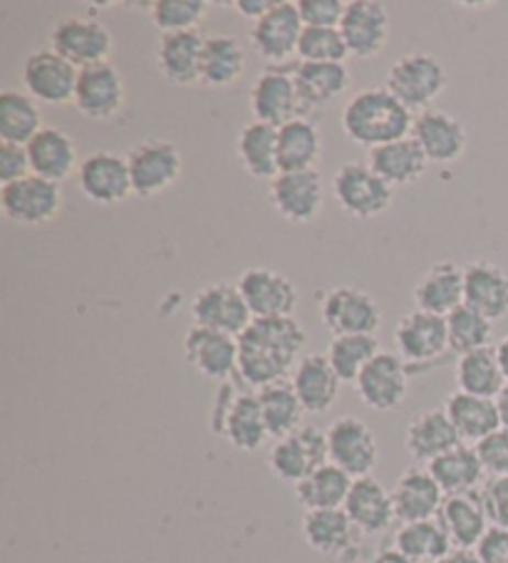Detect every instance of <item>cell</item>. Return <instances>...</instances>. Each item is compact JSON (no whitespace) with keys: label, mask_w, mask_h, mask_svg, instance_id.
<instances>
[{"label":"cell","mask_w":508,"mask_h":563,"mask_svg":"<svg viewBox=\"0 0 508 563\" xmlns=\"http://www.w3.org/2000/svg\"><path fill=\"white\" fill-rule=\"evenodd\" d=\"M308 335L296 318H256L239 335V377L249 387L286 380L296 371Z\"/></svg>","instance_id":"obj_1"},{"label":"cell","mask_w":508,"mask_h":563,"mask_svg":"<svg viewBox=\"0 0 508 563\" xmlns=\"http://www.w3.org/2000/svg\"><path fill=\"white\" fill-rule=\"evenodd\" d=\"M340 122L350 142L373 152L389 142L409 137L415 112H409L387 87H367L345 102Z\"/></svg>","instance_id":"obj_2"},{"label":"cell","mask_w":508,"mask_h":563,"mask_svg":"<svg viewBox=\"0 0 508 563\" xmlns=\"http://www.w3.org/2000/svg\"><path fill=\"white\" fill-rule=\"evenodd\" d=\"M385 87L409 112L419 114L432 110L437 97H442L446 87V70L429 53H409L389 67Z\"/></svg>","instance_id":"obj_3"},{"label":"cell","mask_w":508,"mask_h":563,"mask_svg":"<svg viewBox=\"0 0 508 563\" xmlns=\"http://www.w3.org/2000/svg\"><path fill=\"white\" fill-rule=\"evenodd\" d=\"M395 187L373 172L369 164L347 162L332 177V194L345 213L353 219L367 221L383 217L395 199Z\"/></svg>","instance_id":"obj_4"},{"label":"cell","mask_w":508,"mask_h":563,"mask_svg":"<svg viewBox=\"0 0 508 563\" xmlns=\"http://www.w3.org/2000/svg\"><path fill=\"white\" fill-rule=\"evenodd\" d=\"M0 209H3V217L18 227H45V223L57 219L63 209L60 184L47 181L37 174H27L13 184H3Z\"/></svg>","instance_id":"obj_5"},{"label":"cell","mask_w":508,"mask_h":563,"mask_svg":"<svg viewBox=\"0 0 508 563\" xmlns=\"http://www.w3.org/2000/svg\"><path fill=\"white\" fill-rule=\"evenodd\" d=\"M126 164H130L134 194H140L142 199L159 197L166 189H172L184 172L179 147L166 140H146L134 144L126 154Z\"/></svg>","instance_id":"obj_6"},{"label":"cell","mask_w":508,"mask_h":563,"mask_svg":"<svg viewBox=\"0 0 508 563\" xmlns=\"http://www.w3.org/2000/svg\"><path fill=\"white\" fill-rule=\"evenodd\" d=\"M330 462L328 432L306 424L283 440H276L268 452V467L273 477L286 484H300L310 472Z\"/></svg>","instance_id":"obj_7"},{"label":"cell","mask_w":508,"mask_h":563,"mask_svg":"<svg viewBox=\"0 0 508 563\" xmlns=\"http://www.w3.org/2000/svg\"><path fill=\"white\" fill-rule=\"evenodd\" d=\"M112 33L97 18L73 15L57 23L51 31V51L63 55L77 70L90 65L110 63L112 55Z\"/></svg>","instance_id":"obj_8"},{"label":"cell","mask_w":508,"mask_h":563,"mask_svg":"<svg viewBox=\"0 0 508 563\" xmlns=\"http://www.w3.org/2000/svg\"><path fill=\"white\" fill-rule=\"evenodd\" d=\"M322 323L332 335H377L383 308L377 300L353 286L330 288L320 303Z\"/></svg>","instance_id":"obj_9"},{"label":"cell","mask_w":508,"mask_h":563,"mask_svg":"<svg viewBox=\"0 0 508 563\" xmlns=\"http://www.w3.org/2000/svg\"><path fill=\"white\" fill-rule=\"evenodd\" d=\"M330 462L347 472L353 479L373 474L379 464V444L375 432L360 417H340L328 427Z\"/></svg>","instance_id":"obj_10"},{"label":"cell","mask_w":508,"mask_h":563,"mask_svg":"<svg viewBox=\"0 0 508 563\" xmlns=\"http://www.w3.org/2000/svg\"><path fill=\"white\" fill-rule=\"evenodd\" d=\"M306 31L298 3L290 0H276L270 11L251 27V45L263 60L286 63L290 55H298L300 35Z\"/></svg>","instance_id":"obj_11"},{"label":"cell","mask_w":508,"mask_h":563,"mask_svg":"<svg viewBox=\"0 0 508 563\" xmlns=\"http://www.w3.org/2000/svg\"><path fill=\"white\" fill-rule=\"evenodd\" d=\"M194 325L239 338L253 323V316L236 284H209L191 300Z\"/></svg>","instance_id":"obj_12"},{"label":"cell","mask_w":508,"mask_h":563,"mask_svg":"<svg viewBox=\"0 0 508 563\" xmlns=\"http://www.w3.org/2000/svg\"><path fill=\"white\" fill-rule=\"evenodd\" d=\"M302 539L320 556L353 561L365 533L360 531L345 509L306 511L300 523Z\"/></svg>","instance_id":"obj_13"},{"label":"cell","mask_w":508,"mask_h":563,"mask_svg":"<svg viewBox=\"0 0 508 563\" xmlns=\"http://www.w3.org/2000/svg\"><path fill=\"white\" fill-rule=\"evenodd\" d=\"M126 100V85L122 73L112 63L82 67L77 77L75 107L87 120L107 122L122 112Z\"/></svg>","instance_id":"obj_14"},{"label":"cell","mask_w":508,"mask_h":563,"mask_svg":"<svg viewBox=\"0 0 508 563\" xmlns=\"http://www.w3.org/2000/svg\"><path fill=\"white\" fill-rule=\"evenodd\" d=\"M249 102L256 122L270 124L276 130H280L290 120L302 118L296 75L290 70H280V67H268V70H263L256 77Z\"/></svg>","instance_id":"obj_15"},{"label":"cell","mask_w":508,"mask_h":563,"mask_svg":"<svg viewBox=\"0 0 508 563\" xmlns=\"http://www.w3.org/2000/svg\"><path fill=\"white\" fill-rule=\"evenodd\" d=\"M80 70L55 51H37L27 55L23 65L25 92L43 104H67L75 100Z\"/></svg>","instance_id":"obj_16"},{"label":"cell","mask_w":508,"mask_h":563,"mask_svg":"<svg viewBox=\"0 0 508 563\" xmlns=\"http://www.w3.org/2000/svg\"><path fill=\"white\" fill-rule=\"evenodd\" d=\"M77 184L87 199L100 203V207H114L134 194L132 174L126 157L114 152H95L80 162L77 169Z\"/></svg>","instance_id":"obj_17"},{"label":"cell","mask_w":508,"mask_h":563,"mask_svg":"<svg viewBox=\"0 0 508 563\" xmlns=\"http://www.w3.org/2000/svg\"><path fill=\"white\" fill-rule=\"evenodd\" d=\"M184 357L199 375L229 383L233 375H239V338L191 325L184 338Z\"/></svg>","instance_id":"obj_18"},{"label":"cell","mask_w":508,"mask_h":563,"mask_svg":"<svg viewBox=\"0 0 508 563\" xmlns=\"http://www.w3.org/2000/svg\"><path fill=\"white\" fill-rule=\"evenodd\" d=\"M357 395L369 410L393 412L407 400L409 371L402 357L379 353L355 380Z\"/></svg>","instance_id":"obj_19"},{"label":"cell","mask_w":508,"mask_h":563,"mask_svg":"<svg viewBox=\"0 0 508 563\" xmlns=\"http://www.w3.org/2000/svg\"><path fill=\"white\" fill-rule=\"evenodd\" d=\"M239 290L256 318H290L298 306V290L278 271L273 268H246L239 278Z\"/></svg>","instance_id":"obj_20"},{"label":"cell","mask_w":508,"mask_h":563,"mask_svg":"<svg viewBox=\"0 0 508 563\" xmlns=\"http://www.w3.org/2000/svg\"><path fill=\"white\" fill-rule=\"evenodd\" d=\"M395 345L399 357L409 365H429L449 351L446 318L412 310L407 313L395 330Z\"/></svg>","instance_id":"obj_21"},{"label":"cell","mask_w":508,"mask_h":563,"mask_svg":"<svg viewBox=\"0 0 508 563\" xmlns=\"http://www.w3.org/2000/svg\"><path fill=\"white\" fill-rule=\"evenodd\" d=\"M350 55L369 60L385 51L389 41V13L379 0H347L345 15L340 21Z\"/></svg>","instance_id":"obj_22"},{"label":"cell","mask_w":508,"mask_h":563,"mask_svg":"<svg viewBox=\"0 0 508 563\" xmlns=\"http://www.w3.org/2000/svg\"><path fill=\"white\" fill-rule=\"evenodd\" d=\"M270 203L290 223H308L322 211V179L316 169L280 172L270 181Z\"/></svg>","instance_id":"obj_23"},{"label":"cell","mask_w":508,"mask_h":563,"mask_svg":"<svg viewBox=\"0 0 508 563\" xmlns=\"http://www.w3.org/2000/svg\"><path fill=\"white\" fill-rule=\"evenodd\" d=\"M412 140L434 164H454L466 152L464 122L444 110H434V107L415 114Z\"/></svg>","instance_id":"obj_24"},{"label":"cell","mask_w":508,"mask_h":563,"mask_svg":"<svg viewBox=\"0 0 508 563\" xmlns=\"http://www.w3.org/2000/svg\"><path fill=\"white\" fill-rule=\"evenodd\" d=\"M446 494L434 482L429 470L409 467L402 477L397 479L393 489L395 517L399 523H415L439 519V511L444 507Z\"/></svg>","instance_id":"obj_25"},{"label":"cell","mask_w":508,"mask_h":563,"mask_svg":"<svg viewBox=\"0 0 508 563\" xmlns=\"http://www.w3.org/2000/svg\"><path fill=\"white\" fill-rule=\"evenodd\" d=\"M340 377L332 371L328 355H302L296 371L290 373V385L296 390L302 410L310 415L328 412L338 402L340 395Z\"/></svg>","instance_id":"obj_26"},{"label":"cell","mask_w":508,"mask_h":563,"mask_svg":"<svg viewBox=\"0 0 508 563\" xmlns=\"http://www.w3.org/2000/svg\"><path fill=\"white\" fill-rule=\"evenodd\" d=\"M464 303L492 323L508 316V274L492 261H472L464 266Z\"/></svg>","instance_id":"obj_27"},{"label":"cell","mask_w":508,"mask_h":563,"mask_svg":"<svg viewBox=\"0 0 508 563\" xmlns=\"http://www.w3.org/2000/svg\"><path fill=\"white\" fill-rule=\"evenodd\" d=\"M203 45H207V37L199 31L162 33L156 45V63L166 80L179 87L201 82Z\"/></svg>","instance_id":"obj_28"},{"label":"cell","mask_w":508,"mask_h":563,"mask_svg":"<svg viewBox=\"0 0 508 563\" xmlns=\"http://www.w3.org/2000/svg\"><path fill=\"white\" fill-rule=\"evenodd\" d=\"M412 298L417 310L446 318L464 306V268L452 261H437L417 280Z\"/></svg>","instance_id":"obj_29"},{"label":"cell","mask_w":508,"mask_h":563,"mask_svg":"<svg viewBox=\"0 0 508 563\" xmlns=\"http://www.w3.org/2000/svg\"><path fill=\"white\" fill-rule=\"evenodd\" d=\"M292 75H296L302 118L332 104L350 90V70L345 63H300Z\"/></svg>","instance_id":"obj_30"},{"label":"cell","mask_w":508,"mask_h":563,"mask_svg":"<svg viewBox=\"0 0 508 563\" xmlns=\"http://www.w3.org/2000/svg\"><path fill=\"white\" fill-rule=\"evenodd\" d=\"M27 157H31V169L37 177L47 181L63 184L80 169L77 162V147L70 134L57 128H43L35 137L25 144Z\"/></svg>","instance_id":"obj_31"},{"label":"cell","mask_w":508,"mask_h":563,"mask_svg":"<svg viewBox=\"0 0 508 563\" xmlns=\"http://www.w3.org/2000/svg\"><path fill=\"white\" fill-rule=\"evenodd\" d=\"M439 521H442V527L446 529L454 549L468 551H476L478 543L486 537V531L492 529L488 527L484 499L478 492L446 497L442 511H439Z\"/></svg>","instance_id":"obj_32"},{"label":"cell","mask_w":508,"mask_h":563,"mask_svg":"<svg viewBox=\"0 0 508 563\" xmlns=\"http://www.w3.org/2000/svg\"><path fill=\"white\" fill-rule=\"evenodd\" d=\"M343 509L365 537H369V533L387 531L397 519L393 492H387L375 477L355 479Z\"/></svg>","instance_id":"obj_33"},{"label":"cell","mask_w":508,"mask_h":563,"mask_svg":"<svg viewBox=\"0 0 508 563\" xmlns=\"http://www.w3.org/2000/svg\"><path fill=\"white\" fill-rule=\"evenodd\" d=\"M464 444L462 437L454 430L449 415L442 410H427L422 415H417L412 422L407 424L405 432V446L409 452V457L417 462H434L437 457H442L454 446Z\"/></svg>","instance_id":"obj_34"},{"label":"cell","mask_w":508,"mask_h":563,"mask_svg":"<svg viewBox=\"0 0 508 563\" xmlns=\"http://www.w3.org/2000/svg\"><path fill=\"white\" fill-rule=\"evenodd\" d=\"M367 164L389 187H407V184H415L424 177L429 159L422 147L412 140V134H409L405 140L389 142L385 147L369 152Z\"/></svg>","instance_id":"obj_35"},{"label":"cell","mask_w":508,"mask_h":563,"mask_svg":"<svg viewBox=\"0 0 508 563\" xmlns=\"http://www.w3.org/2000/svg\"><path fill=\"white\" fill-rule=\"evenodd\" d=\"M429 474H432L434 482L442 487L446 497H454V494H468L478 492L484 487V464L478 460L476 446L459 444L454 450H449L442 457L427 464Z\"/></svg>","instance_id":"obj_36"},{"label":"cell","mask_w":508,"mask_h":563,"mask_svg":"<svg viewBox=\"0 0 508 563\" xmlns=\"http://www.w3.org/2000/svg\"><path fill=\"white\" fill-rule=\"evenodd\" d=\"M444 412L452 420L459 437H462V442L478 444L488 434L501 430L496 400H488V397H476L456 390L446 397Z\"/></svg>","instance_id":"obj_37"},{"label":"cell","mask_w":508,"mask_h":563,"mask_svg":"<svg viewBox=\"0 0 508 563\" xmlns=\"http://www.w3.org/2000/svg\"><path fill=\"white\" fill-rule=\"evenodd\" d=\"M236 154L241 167L246 169L253 179H276L280 174L278 164V130L263 122H249L239 132Z\"/></svg>","instance_id":"obj_38"},{"label":"cell","mask_w":508,"mask_h":563,"mask_svg":"<svg viewBox=\"0 0 508 563\" xmlns=\"http://www.w3.org/2000/svg\"><path fill=\"white\" fill-rule=\"evenodd\" d=\"M322 154L318 124L310 118H296L278 130V164L280 172L316 169Z\"/></svg>","instance_id":"obj_39"},{"label":"cell","mask_w":508,"mask_h":563,"mask_svg":"<svg viewBox=\"0 0 508 563\" xmlns=\"http://www.w3.org/2000/svg\"><path fill=\"white\" fill-rule=\"evenodd\" d=\"M353 477L335 464L328 462L310 472L306 479L296 484V499L306 511L318 509H343L347 494L353 489Z\"/></svg>","instance_id":"obj_40"},{"label":"cell","mask_w":508,"mask_h":563,"mask_svg":"<svg viewBox=\"0 0 508 563\" xmlns=\"http://www.w3.org/2000/svg\"><path fill=\"white\" fill-rule=\"evenodd\" d=\"M395 549L412 563H442L454 551L446 529L439 519L402 523L395 533Z\"/></svg>","instance_id":"obj_41"},{"label":"cell","mask_w":508,"mask_h":563,"mask_svg":"<svg viewBox=\"0 0 508 563\" xmlns=\"http://www.w3.org/2000/svg\"><path fill=\"white\" fill-rule=\"evenodd\" d=\"M221 434L236 446L239 452H256L268 440V427L263 420L258 395L239 393L223 422Z\"/></svg>","instance_id":"obj_42"},{"label":"cell","mask_w":508,"mask_h":563,"mask_svg":"<svg viewBox=\"0 0 508 563\" xmlns=\"http://www.w3.org/2000/svg\"><path fill=\"white\" fill-rule=\"evenodd\" d=\"M454 380L459 393L496 400V395L506 385V377L496 357V347H482V351L459 355Z\"/></svg>","instance_id":"obj_43"},{"label":"cell","mask_w":508,"mask_h":563,"mask_svg":"<svg viewBox=\"0 0 508 563\" xmlns=\"http://www.w3.org/2000/svg\"><path fill=\"white\" fill-rule=\"evenodd\" d=\"M45 128L41 102L27 92L3 90L0 95V137L11 144L31 142Z\"/></svg>","instance_id":"obj_44"},{"label":"cell","mask_w":508,"mask_h":563,"mask_svg":"<svg viewBox=\"0 0 508 563\" xmlns=\"http://www.w3.org/2000/svg\"><path fill=\"white\" fill-rule=\"evenodd\" d=\"M246 70V53L229 35L207 37L201 55V82L209 87H231Z\"/></svg>","instance_id":"obj_45"},{"label":"cell","mask_w":508,"mask_h":563,"mask_svg":"<svg viewBox=\"0 0 508 563\" xmlns=\"http://www.w3.org/2000/svg\"><path fill=\"white\" fill-rule=\"evenodd\" d=\"M256 395H258L263 420H266L270 437L283 440V437L300 430L306 410H302V405L298 400L296 390H292L290 380H280V383L261 387Z\"/></svg>","instance_id":"obj_46"},{"label":"cell","mask_w":508,"mask_h":563,"mask_svg":"<svg viewBox=\"0 0 508 563\" xmlns=\"http://www.w3.org/2000/svg\"><path fill=\"white\" fill-rule=\"evenodd\" d=\"M383 353L377 335H332L328 361L343 383H355L360 373Z\"/></svg>","instance_id":"obj_47"},{"label":"cell","mask_w":508,"mask_h":563,"mask_svg":"<svg viewBox=\"0 0 508 563\" xmlns=\"http://www.w3.org/2000/svg\"><path fill=\"white\" fill-rule=\"evenodd\" d=\"M446 333H449V351L459 355L482 351L488 347L494 333V323L478 310L468 308L466 303L446 316Z\"/></svg>","instance_id":"obj_48"},{"label":"cell","mask_w":508,"mask_h":563,"mask_svg":"<svg viewBox=\"0 0 508 563\" xmlns=\"http://www.w3.org/2000/svg\"><path fill=\"white\" fill-rule=\"evenodd\" d=\"M209 15L207 0H156L150 5L152 23L162 33L199 31L203 18Z\"/></svg>","instance_id":"obj_49"},{"label":"cell","mask_w":508,"mask_h":563,"mask_svg":"<svg viewBox=\"0 0 508 563\" xmlns=\"http://www.w3.org/2000/svg\"><path fill=\"white\" fill-rule=\"evenodd\" d=\"M350 55L340 27H306L300 35V63H345Z\"/></svg>","instance_id":"obj_50"},{"label":"cell","mask_w":508,"mask_h":563,"mask_svg":"<svg viewBox=\"0 0 508 563\" xmlns=\"http://www.w3.org/2000/svg\"><path fill=\"white\" fill-rule=\"evenodd\" d=\"M476 446L478 460L484 464V472L488 477H508V430L501 427L494 434H488L486 440H482Z\"/></svg>","instance_id":"obj_51"},{"label":"cell","mask_w":508,"mask_h":563,"mask_svg":"<svg viewBox=\"0 0 508 563\" xmlns=\"http://www.w3.org/2000/svg\"><path fill=\"white\" fill-rule=\"evenodd\" d=\"M345 8V0H300L298 3L306 27H340Z\"/></svg>","instance_id":"obj_52"},{"label":"cell","mask_w":508,"mask_h":563,"mask_svg":"<svg viewBox=\"0 0 508 563\" xmlns=\"http://www.w3.org/2000/svg\"><path fill=\"white\" fill-rule=\"evenodd\" d=\"M478 494L484 499L488 521L498 529H508V477L488 479Z\"/></svg>","instance_id":"obj_53"},{"label":"cell","mask_w":508,"mask_h":563,"mask_svg":"<svg viewBox=\"0 0 508 563\" xmlns=\"http://www.w3.org/2000/svg\"><path fill=\"white\" fill-rule=\"evenodd\" d=\"M33 174L31 157H27V147L23 144L0 142V181L13 184L18 179Z\"/></svg>","instance_id":"obj_54"},{"label":"cell","mask_w":508,"mask_h":563,"mask_svg":"<svg viewBox=\"0 0 508 563\" xmlns=\"http://www.w3.org/2000/svg\"><path fill=\"white\" fill-rule=\"evenodd\" d=\"M476 553L484 563H508V529H488Z\"/></svg>","instance_id":"obj_55"},{"label":"cell","mask_w":508,"mask_h":563,"mask_svg":"<svg viewBox=\"0 0 508 563\" xmlns=\"http://www.w3.org/2000/svg\"><path fill=\"white\" fill-rule=\"evenodd\" d=\"M273 3H276V0H236V3H233V8H236V13L241 18L258 23L261 18L270 11Z\"/></svg>","instance_id":"obj_56"},{"label":"cell","mask_w":508,"mask_h":563,"mask_svg":"<svg viewBox=\"0 0 508 563\" xmlns=\"http://www.w3.org/2000/svg\"><path fill=\"white\" fill-rule=\"evenodd\" d=\"M367 563H412L409 561L405 553H399L395 547L393 549H383V551H377L373 559H369Z\"/></svg>","instance_id":"obj_57"},{"label":"cell","mask_w":508,"mask_h":563,"mask_svg":"<svg viewBox=\"0 0 508 563\" xmlns=\"http://www.w3.org/2000/svg\"><path fill=\"white\" fill-rule=\"evenodd\" d=\"M442 563H484L478 559L476 551H468V549H454Z\"/></svg>","instance_id":"obj_58"},{"label":"cell","mask_w":508,"mask_h":563,"mask_svg":"<svg viewBox=\"0 0 508 563\" xmlns=\"http://www.w3.org/2000/svg\"><path fill=\"white\" fill-rule=\"evenodd\" d=\"M496 410H498V420H501V427L508 430V383L504 385V390L496 395Z\"/></svg>","instance_id":"obj_59"},{"label":"cell","mask_w":508,"mask_h":563,"mask_svg":"<svg viewBox=\"0 0 508 563\" xmlns=\"http://www.w3.org/2000/svg\"><path fill=\"white\" fill-rule=\"evenodd\" d=\"M496 357H498V365H501V373H504L506 383H508V335L501 338V341H498V345H496Z\"/></svg>","instance_id":"obj_60"}]
</instances>
